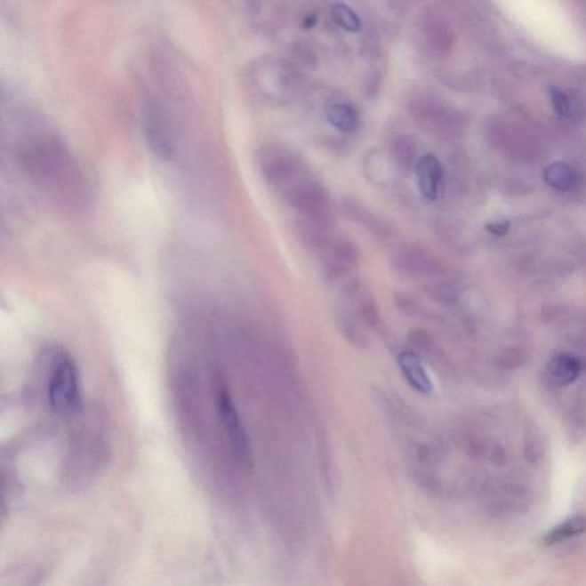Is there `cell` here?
<instances>
[{"instance_id": "cell-19", "label": "cell", "mask_w": 586, "mask_h": 586, "mask_svg": "<svg viewBox=\"0 0 586 586\" xmlns=\"http://www.w3.org/2000/svg\"><path fill=\"white\" fill-rule=\"evenodd\" d=\"M394 301H396L398 309L404 310L405 314L416 317V315L424 313V305L421 304L420 299L414 297L412 293L397 291L396 296H394Z\"/></svg>"}, {"instance_id": "cell-15", "label": "cell", "mask_w": 586, "mask_h": 586, "mask_svg": "<svg viewBox=\"0 0 586 586\" xmlns=\"http://www.w3.org/2000/svg\"><path fill=\"white\" fill-rule=\"evenodd\" d=\"M585 530L586 518L583 516L572 517L567 521H565L564 524L551 530L545 537V543L549 545L560 543V542L580 535Z\"/></svg>"}, {"instance_id": "cell-20", "label": "cell", "mask_w": 586, "mask_h": 586, "mask_svg": "<svg viewBox=\"0 0 586 586\" xmlns=\"http://www.w3.org/2000/svg\"><path fill=\"white\" fill-rule=\"evenodd\" d=\"M362 320L370 326H377L381 322V314L378 307L373 301H365L358 309Z\"/></svg>"}, {"instance_id": "cell-21", "label": "cell", "mask_w": 586, "mask_h": 586, "mask_svg": "<svg viewBox=\"0 0 586 586\" xmlns=\"http://www.w3.org/2000/svg\"><path fill=\"white\" fill-rule=\"evenodd\" d=\"M338 325L339 326H341L342 333H344L346 336H349L350 338H353L354 341H357V339L361 338L360 331H358L356 323L350 320V318L347 317L346 314L339 315Z\"/></svg>"}, {"instance_id": "cell-14", "label": "cell", "mask_w": 586, "mask_h": 586, "mask_svg": "<svg viewBox=\"0 0 586 586\" xmlns=\"http://www.w3.org/2000/svg\"><path fill=\"white\" fill-rule=\"evenodd\" d=\"M331 261L341 262L342 265L354 267L360 261V250L356 243L345 237L333 238L329 249L326 251Z\"/></svg>"}, {"instance_id": "cell-18", "label": "cell", "mask_w": 586, "mask_h": 586, "mask_svg": "<svg viewBox=\"0 0 586 586\" xmlns=\"http://www.w3.org/2000/svg\"><path fill=\"white\" fill-rule=\"evenodd\" d=\"M549 94L554 110L557 111L558 115L562 116V117H570L573 115L574 106L572 100L569 99L564 91L560 90L559 87L551 86L549 89Z\"/></svg>"}, {"instance_id": "cell-7", "label": "cell", "mask_w": 586, "mask_h": 586, "mask_svg": "<svg viewBox=\"0 0 586 586\" xmlns=\"http://www.w3.org/2000/svg\"><path fill=\"white\" fill-rule=\"evenodd\" d=\"M397 365L406 384L414 392L420 393L421 396H429L433 392V382L430 381L420 357L409 352V350H404V352L398 354Z\"/></svg>"}, {"instance_id": "cell-9", "label": "cell", "mask_w": 586, "mask_h": 586, "mask_svg": "<svg viewBox=\"0 0 586 586\" xmlns=\"http://www.w3.org/2000/svg\"><path fill=\"white\" fill-rule=\"evenodd\" d=\"M326 119L331 126L342 133H353L360 126L357 111L347 103H334L326 110Z\"/></svg>"}, {"instance_id": "cell-3", "label": "cell", "mask_w": 586, "mask_h": 586, "mask_svg": "<svg viewBox=\"0 0 586 586\" xmlns=\"http://www.w3.org/2000/svg\"><path fill=\"white\" fill-rule=\"evenodd\" d=\"M49 404L58 416L70 417L82 404L81 381L77 365L70 357H62L54 365L49 382Z\"/></svg>"}, {"instance_id": "cell-11", "label": "cell", "mask_w": 586, "mask_h": 586, "mask_svg": "<svg viewBox=\"0 0 586 586\" xmlns=\"http://www.w3.org/2000/svg\"><path fill=\"white\" fill-rule=\"evenodd\" d=\"M342 209L345 210L347 217H349L354 221L361 223V225H364L365 229H368L373 235H376V237H389V227L386 226V223L374 217L373 214L370 213L369 211L365 209L361 205H357L356 202H347L342 205Z\"/></svg>"}, {"instance_id": "cell-23", "label": "cell", "mask_w": 586, "mask_h": 586, "mask_svg": "<svg viewBox=\"0 0 586 586\" xmlns=\"http://www.w3.org/2000/svg\"><path fill=\"white\" fill-rule=\"evenodd\" d=\"M317 22V18L315 17V15H312V17H307L305 19V27L313 28L315 26V23Z\"/></svg>"}, {"instance_id": "cell-6", "label": "cell", "mask_w": 586, "mask_h": 586, "mask_svg": "<svg viewBox=\"0 0 586 586\" xmlns=\"http://www.w3.org/2000/svg\"><path fill=\"white\" fill-rule=\"evenodd\" d=\"M394 265L409 277H437L444 273L440 259L420 245H405L398 250Z\"/></svg>"}, {"instance_id": "cell-17", "label": "cell", "mask_w": 586, "mask_h": 586, "mask_svg": "<svg viewBox=\"0 0 586 586\" xmlns=\"http://www.w3.org/2000/svg\"><path fill=\"white\" fill-rule=\"evenodd\" d=\"M424 293L438 304H452L456 301V293L446 283L436 282L424 286Z\"/></svg>"}, {"instance_id": "cell-16", "label": "cell", "mask_w": 586, "mask_h": 586, "mask_svg": "<svg viewBox=\"0 0 586 586\" xmlns=\"http://www.w3.org/2000/svg\"><path fill=\"white\" fill-rule=\"evenodd\" d=\"M333 15L334 21L338 26L349 31V33H357L361 29L360 19L357 14L349 6L345 4L338 3L333 6Z\"/></svg>"}, {"instance_id": "cell-1", "label": "cell", "mask_w": 586, "mask_h": 586, "mask_svg": "<svg viewBox=\"0 0 586 586\" xmlns=\"http://www.w3.org/2000/svg\"><path fill=\"white\" fill-rule=\"evenodd\" d=\"M19 157L31 181L52 198L69 206L81 205L85 197L81 173L57 139L28 138L19 147Z\"/></svg>"}, {"instance_id": "cell-12", "label": "cell", "mask_w": 586, "mask_h": 586, "mask_svg": "<svg viewBox=\"0 0 586 586\" xmlns=\"http://www.w3.org/2000/svg\"><path fill=\"white\" fill-rule=\"evenodd\" d=\"M580 373V365L573 357L558 356L549 364V376L559 385H567L573 382Z\"/></svg>"}, {"instance_id": "cell-5", "label": "cell", "mask_w": 586, "mask_h": 586, "mask_svg": "<svg viewBox=\"0 0 586 586\" xmlns=\"http://www.w3.org/2000/svg\"><path fill=\"white\" fill-rule=\"evenodd\" d=\"M262 177L270 185L281 187L297 181L301 165L296 157L283 147H264L258 153Z\"/></svg>"}, {"instance_id": "cell-13", "label": "cell", "mask_w": 586, "mask_h": 586, "mask_svg": "<svg viewBox=\"0 0 586 586\" xmlns=\"http://www.w3.org/2000/svg\"><path fill=\"white\" fill-rule=\"evenodd\" d=\"M544 178L549 186L560 191L572 190L577 181L576 173L565 163H553L546 167Z\"/></svg>"}, {"instance_id": "cell-4", "label": "cell", "mask_w": 586, "mask_h": 586, "mask_svg": "<svg viewBox=\"0 0 586 586\" xmlns=\"http://www.w3.org/2000/svg\"><path fill=\"white\" fill-rule=\"evenodd\" d=\"M217 408L235 457L241 464L249 465L251 462V445L248 432H246L240 413H238L233 397H231L226 386H218Z\"/></svg>"}, {"instance_id": "cell-2", "label": "cell", "mask_w": 586, "mask_h": 586, "mask_svg": "<svg viewBox=\"0 0 586 586\" xmlns=\"http://www.w3.org/2000/svg\"><path fill=\"white\" fill-rule=\"evenodd\" d=\"M286 199L293 209L315 225L329 229L333 226V203L325 187L314 179L305 178L291 183Z\"/></svg>"}, {"instance_id": "cell-22", "label": "cell", "mask_w": 586, "mask_h": 586, "mask_svg": "<svg viewBox=\"0 0 586 586\" xmlns=\"http://www.w3.org/2000/svg\"><path fill=\"white\" fill-rule=\"evenodd\" d=\"M487 229L490 233L501 237V235H505L510 229V222L506 219H496L487 225Z\"/></svg>"}, {"instance_id": "cell-8", "label": "cell", "mask_w": 586, "mask_h": 586, "mask_svg": "<svg viewBox=\"0 0 586 586\" xmlns=\"http://www.w3.org/2000/svg\"><path fill=\"white\" fill-rule=\"evenodd\" d=\"M414 173L421 197L429 201H436L442 182L440 161L432 154L422 155L414 167Z\"/></svg>"}, {"instance_id": "cell-10", "label": "cell", "mask_w": 586, "mask_h": 586, "mask_svg": "<svg viewBox=\"0 0 586 586\" xmlns=\"http://www.w3.org/2000/svg\"><path fill=\"white\" fill-rule=\"evenodd\" d=\"M390 150L394 161L402 170H414L421 158L417 143L409 135H398L394 139Z\"/></svg>"}]
</instances>
